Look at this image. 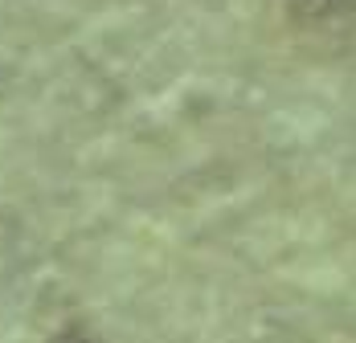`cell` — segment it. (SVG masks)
Wrapping results in <instances>:
<instances>
[{
	"label": "cell",
	"mask_w": 356,
	"mask_h": 343,
	"mask_svg": "<svg viewBox=\"0 0 356 343\" xmlns=\"http://www.w3.org/2000/svg\"><path fill=\"white\" fill-rule=\"evenodd\" d=\"M295 21H307L316 29H340L344 21H356V0H303L295 8Z\"/></svg>",
	"instance_id": "cell-1"
},
{
	"label": "cell",
	"mask_w": 356,
	"mask_h": 343,
	"mask_svg": "<svg viewBox=\"0 0 356 343\" xmlns=\"http://www.w3.org/2000/svg\"><path fill=\"white\" fill-rule=\"evenodd\" d=\"M45 343H103V340L90 327H82V323H66V327H58Z\"/></svg>",
	"instance_id": "cell-2"
}]
</instances>
